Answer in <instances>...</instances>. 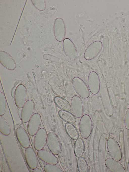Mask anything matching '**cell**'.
Returning <instances> with one entry per match:
<instances>
[{
	"label": "cell",
	"mask_w": 129,
	"mask_h": 172,
	"mask_svg": "<svg viewBox=\"0 0 129 172\" xmlns=\"http://www.w3.org/2000/svg\"><path fill=\"white\" fill-rule=\"evenodd\" d=\"M79 128L80 135L83 138L87 139L89 136L92 130V123L89 115L85 114L81 117Z\"/></svg>",
	"instance_id": "obj_1"
},
{
	"label": "cell",
	"mask_w": 129,
	"mask_h": 172,
	"mask_svg": "<svg viewBox=\"0 0 129 172\" xmlns=\"http://www.w3.org/2000/svg\"><path fill=\"white\" fill-rule=\"evenodd\" d=\"M73 88L77 94L84 99L88 98L89 92L87 86L81 78L77 77H74L72 80Z\"/></svg>",
	"instance_id": "obj_2"
},
{
	"label": "cell",
	"mask_w": 129,
	"mask_h": 172,
	"mask_svg": "<svg viewBox=\"0 0 129 172\" xmlns=\"http://www.w3.org/2000/svg\"><path fill=\"white\" fill-rule=\"evenodd\" d=\"M107 146L108 151L111 158L118 161H120L122 157V152L117 141L112 138H109L107 141Z\"/></svg>",
	"instance_id": "obj_3"
},
{
	"label": "cell",
	"mask_w": 129,
	"mask_h": 172,
	"mask_svg": "<svg viewBox=\"0 0 129 172\" xmlns=\"http://www.w3.org/2000/svg\"><path fill=\"white\" fill-rule=\"evenodd\" d=\"M27 98L26 89L24 85L20 84L16 87L14 93V99L17 106L22 108L26 102Z\"/></svg>",
	"instance_id": "obj_4"
},
{
	"label": "cell",
	"mask_w": 129,
	"mask_h": 172,
	"mask_svg": "<svg viewBox=\"0 0 129 172\" xmlns=\"http://www.w3.org/2000/svg\"><path fill=\"white\" fill-rule=\"evenodd\" d=\"M102 44L99 41H94L87 48L84 53V59L87 61L90 60L96 56L101 51Z\"/></svg>",
	"instance_id": "obj_5"
},
{
	"label": "cell",
	"mask_w": 129,
	"mask_h": 172,
	"mask_svg": "<svg viewBox=\"0 0 129 172\" xmlns=\"http://www.w3.org/2000/svg\"><path fill=\"white\" fill-rule=\"evenodd\" d=\"M88 89L93 95H96L99 93L100 88V81L97 73L94 71L89 73L87 80Z\"/></svg>",
	"instance_id": "obj_6"
},
{
	"label": "cell",
	"mask_w": 129,
	"mask_h": 172,
	"mask_svg": "<svg viewBox=\"0 0 129 172\" xmlns=\"http://www.w3.org/2000/svg\"><path fill=\"white\" fill-rule=\"evenodd\" d=\"M47 134L46 130L44 128H40L35 135L34 141L35 149L38 151L43 149L47 140Z\"/></svg>",
	"instance_id": "obj_7"
},
{
	"label": "cell",
	"mask_w": 129,
	"mask_h": 172,
	"mask_svg": "<svg viewBox=\"0 0 129 172\" xmlns=\"http://www.w3.org/2000/svg\"><path fill=\"white\" fill-rule=\"evenodd\" d=\"M47 141L51 152L55 155L59 154L60 151L61 147L59 141L56 134L52 132L48 133Z\"/></svg>",
	"instance_id": "obj_8"
},
{
	"label": "cell",
	"mask_w": 129,
	"mask_h": 172,
	"mask_svg": "<svg viewBox=\"0 0 129 172\" xmlns=\"http://www.w3.org/2000/svg\"><path fill=\"white\" fill-rule=\"evenodd\" d=\"M54 32L56 39L58 41L63 40L66 34V28L64 21L60 18L55 20L53 27Z\"/></svg>",
	"instance_id": "obj_9"
},
{
	"label": "cell",
	"mask_w": 129,
	"mask_h": 172,
	"mask_svg": "<svg viewBox=\"0 0 129 172\" xmlns=\"http://www.w3.org/2000/svg\"><path fill=\"white\" fill-rule=\"evenodd\" d=\"M72 111L76 117H81L84 111V106L82 101L78 96L75 95L72 98L71 102Z\"/></svg>",
	"instance_id": "obj_10"
},
{
	"label": "cell",
	"mask_w": 129,
	"mask_h": 172,
	"mask_svg": "<svg viewBox=\"0 0 129 172\" xmlns=\"http://www.w3.org/2000/svg\"><path fill=\"white\" fill-rule=\"evenodd\" d=\"M35 108V103L33 100L27 101L21 111V118L22 122L26 123L29 122L34 114Z\"/></svg>",
	"instance_id": "obj_11"
},
{
	"label": "cell",
	"mask_w": 129,
	"mask_h": 172,
	"mask_svg": "<svg viewBox=\"0 0 129 172\" xmlns=\"http://www.w3.org/2000/svg\"><path fill=\"white\" fill-rule=\"evenodd\" d=\"M41 121L40 115L38 113L34 114L27 125V131L30 135L33 136L36 134L40 129Z\"/></svg>",
	"instance_id": "obj_12"
},
{
	"label": "cell",
	"mask_w": 129,
	"mask_h": 172,
	"mask_svg": "<svg viewBox=\"0 0 129 172\" xmlns=\"http://www.w3.org/2000/svg\"><path fill=\"white\" fill-rule=\"evenodd\" d=\"M62 45L64 52L67 57L71 60H75L77 58V53L73 42L69 38H65L63 41Z\"/></svg>",
	"instance_id": "obj_13"
},
{
	"label": "cell",
	"mask_w": 129,
	"mask_h": 172,
	"mask_svg": "<svg viewBox=\"0 0 129 172\" xmlns=\"http://www.w3.org/2000/svg\"><path fill=\"white\" fill-rule=\"evenodd\" d=\"M25 156L27 164L30 169H33L37 167L38 160L36 153L33 148L29 147L26 149Z\"/></svg>",
	"instance_id": "obj_14"
},
{
	"label": "cell",
	"mask_w": 129,
	"mask_h": 172,
	"mask_svg": "<svg viewBox=\"0 0 129 172\" xmlns=\"http://www.w3.org/2000/svg\"><path fill=\"white\" fill-rule=\"evenodd\" d=\"M16 136L21 145L26 149L29 147L30 142V138L28 133L23 128L19 127L16 130Z\"/></svg>",
	"instance_id": "obj_15"
},
{
	"label": "cell",
	"mask_w": 129,
	"mask_h": 172,
	"mask_svg": "<svg viewBox=\"0 0 129 172\" xmlns=\"http://www.w3.org/2000/svg\"><path fill=\"white\" fill-rule=\"evenodd\" d=\"M37 155L41 160L47 164L56 165L58 163V159L55 155L47 150L42 149L38 151Z\"/></svg>",
	"instance_id": "obj_16"
},
{
	"label": "cell",
	"mask_w": 129,
	"mask_h": 172,
	"mask_svg": "<svg viewBox=\"0 0 129 172\" xmlns=\"http://www.w3.org/2000/svg\"><path fill=\"white\" fill-rule=\"evenodd\" d=\"M0 62L6 68L11 70L15 69L16 64L11 56L6 52L0 51Z\"/></svg>",
	"instance_id": "obj_17"
},
{
	"label": "cell",
	"mask_w": 129,
	"mask_h": 172,
	"mask_svg": "<svg viewBox=\"0 0 129 172\" xmlns=\"http://www.w3.org/2000/svg\"><path fill=\"white\" fill-rule=\"evenodd\" d=\"M105 164L108 168L112 172H125L124 168L122 164L112 158H108L105 160Z\"/></svg>",
	"instance_id": "obj_18"
},
{
	"label": "cell",
	"mask_w": 129,
	"mask_h": 172,
	"mask_svg": "<svg viewBox=\"0 0 129 172\" xmlns=\"http://www.w3.org/2000/svg\"><path fill=\"white\" fill-rule=\"evenodd\" d=\"M84 150V144L83 140L79 138L76 140L74 146V151L75 156L78 158L81 157Z\"/></svg>",
	"instance_id": "obj_19"
},
{
	"label": "cell",
	"mask_w": 129,
	"mask_h": 172,
	"mask_svg": "<svg viewBox=\"0 0 129 172\" xmlns=\"http://www.w3.org/2000/svg\"><path fill=\"white\" fill-rule=\"evenodd\" d=\"M54 101L56 104L62 110L68 111L71 109V105L63 98L56 96L54 98Z\"/></svg>",
	"instance_id": "obj_20"
},
{
	"label": "cell",
	"mask_w": 129,
	"mask_h": 172,
	"mask_svg": "<svg viewBox=\"0 0 129 172\" xmlns=\"http://www.w3.org/2000/svg\"><path fill=\"white\" fill-rule=\"evenodd\" d=\"M66 131L68 135L72 139L76 140L79 135L78 131L75 127L72 124L67 123L65 125Z\"/></svg>",
	"instance_id": "obj_21"
},
{
	"label": "cell",
	"mask_w": 129,
	"mask_h": 172,
	"mask_svg": "<svg viewBox=\"0 0 129 172\" xmlns=\"http://www.w3.org/2000/svg\"><path fill=\"white\" fill-rule=\"evenodd\" d=\"M58 113L60 117L67 123L73 124L76 122L75 116L68 111L61 109L59 111Z\"/></svg>",
	"instance_id": "obj_22"
},
{
	"label": "cell",
	"mask_w": 129,
	"mask_h": 172,
	"mask_svg": "<svg viewBox=\"0 0 129 172\" xmlns=\"http://www.w3.org/2000/svg\"><path fill=\"white\" fill-rule=\"evenodd\" d=\"M0 131L4 135H9L11 132L10 126L6 120L0 116Z\"/></svg>",
	"instance_id": "obj_23"
},
{
	"label": "cell",
	"mask_w": 129,
	"mask_h": 172,
	"mask_svg": "<svg viewBox=\"0 0 129 172\" xmlns=\"http://www.w3.org/2000/svg\"><path fill=\"white\" fill-rule=\"evenodd\" d=\"M77 166L79 172H88V168L85 159L82 157L79 158L77 161Z\"/></svg>",
	"instance_id": "obj_24"
},
{
	"label": "cell",
	"mask_w": 129,
	"mask_h": 172,
	"mask_svg": "<svg viewBox=\"0 0 129 172\" xmlns=\"http://www.w3.org/2000/svg\"><path fill=\"white\" fill-rule=\"evenodd\" d=\"M7 101L4 93L0 92V116H3L5 113L7 108Z\"/></svg>",
	"instance_id": "obj_25"
},
{
	"label": "cell",
	"mask_w": 129,
	"mask_h": 172,
	"mask_svg": "<svg viewBox=\"0 0 129 172\" xmlns=\"http://www.w3.org/2000/svg\"><path fill=\"white\" fill-rule=\"evenodd\" d=\"M44 169L45 172H63L60 168L55 165L47 164L45 165Z\"/></svg>",
	"instance_id": "obj_26"
},
{
	"label": "cell",
	"mask_w": 129,
	"mask_h": 172,
	"mask_svg": "<svg viewBox=\"0 0 129 172\" xmlns=\"http://www.w3.org/2000/svg\"><path fill=\"white\" fill-rule=\"evenodd\" d=\"M34 6L38 10L43 11L46 8V4L44 0H32Z\"/></svg>",
	"instance_id": "obj_27"
},
{
	"label": "cell",
	"mask_w": 129,
	"mask_h": 172,
	"mask_svg": "<svg viewBox=\"0 0 129 172\" xmlns=\"http://www.w3.org/2000/svg\"><path fill=\"white\" fill-rule=\"evenodd\" d=\"M124 124L126 128L129 130V107L125 113L124 118Z\"/></svg>",
	"instance_id": "obj_28"
},
{
	"label": "cell",
	"mask_w": 129,
	"mask_h": 172,
	"mask_svg": "<svg viewBox=\"0 0 129 172\" xmlns=\"http://www.w3.org/2000/svg\"><path fill=\"white\" fill-rule=\"evenodd\" d=\"M33 172H43L41 169H40L36 168L33 169Z\"/></svg>",
	"instance_id": "obj_29"
}]
</instances>
